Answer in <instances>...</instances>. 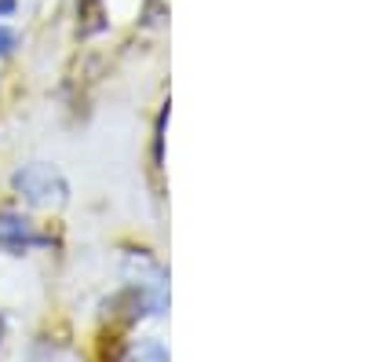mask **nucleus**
Segmentation results:
<instances>
[{"label":"nucleus","instance_id":"obj_1","mask_svg":"<svg viewBox=\"0 0 365 362\" xmlns=\"http://www.w3.org/2000/svg\"><path fill=\"white\" fill-rule=\"evenodd\" d=\"M15 191L29 205H63L70 198V183L51 165H26L15 172Z\"/></svg>","mask_w":365,"mask_h":362},{"label":"nucleus","instance_id":"obj_2","mask_svg":"<svg viewBox=\"0 0 365 362\" xmlns=\"http://www.w3.org/2000/svg\"><path fill=\"white\" fill-rule=\"evenodd\" d=\"M41 234L22 216H0V246H41Z\"/></svg>","mask_w":365,"mask_h":362},{"label":"nucleus","instance_id":"obj_3","mask_svg":"<svg viewBox=\"0 0 365 362\" xmlns=\"http://www.w3.org/2000/svg\"><path fill=\"white\" fill-rule=\"evenodd\" d=\"M132 362H168V348L161 341H139L132 351Z\"/></svg>","mask_w":365,"mask_h":362},{"label":"nucleus","instance_id":"obj_4","mask_svg":"<svg viewBox=\"0 0 365 362\" xmlns=\"http://www.w3.org/2000/svg\"><path fill=\"white\" fill-rule=\"evenodd\" d=\"M15 44H19V37L11 34L8 26H0V55H11V51H15Z\"/></svg>","mask_w":365,"mask_h":362},{"label":"nucleus","instance_id":"obj_5","mask_svg":"<svg viewBox=\"0 0 365 362\" xmlns=\"http://www.w3.org/2000/svg\"><path fill=\"white\" fill-rule=\"evenodd\" d=\"M15 11V0H0V15H11Z\"/></svg>","mask_w":365,"mask_h":362}]
</instances>
